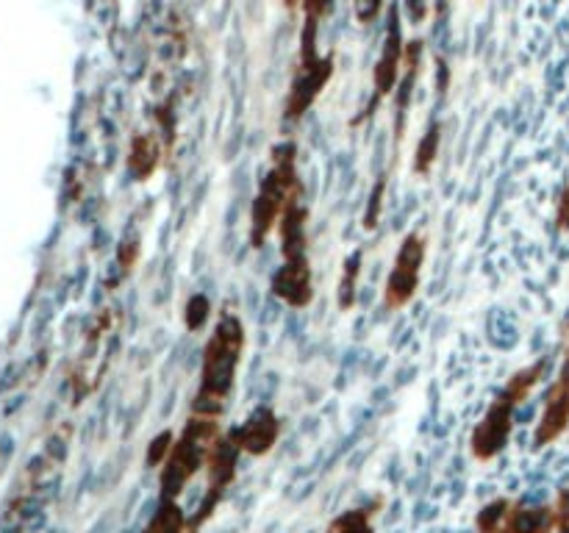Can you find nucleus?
<instances>
[{
	"label": "nucleus",
	"mask_w": 569,
	"mask_h": 533,
	"mask_svg": "<svg viewBox=\"0 0 569 533\" xmlns=\"http://www.w3.org/2000/svg\"><path fill=\"white\" fill-rule=\"evenodd\" d=\"M244 353V325L233 311H222L203 348L200 386L194 394L192 414L220 416L231 400L237 370Z\"/></svg>",
	"instance_id": "1"
},
{
	"label": "nucleus",
	"mask_w": 569,
	"mask_h": 533,
	"mask_svg": "<svg viewBox=\"0 0 569 533\" xmlns=\"http://www.w3.org/2000/svg\"><path fill=\"white\" fill-rule=\"evenodd\" d=\"M303 194V181L298 172V148L292 142H281L272 148V161L259 183V192L250 209V244L261 248L264 239L281 222L283 211L295 198Z\"/></svg>",
	"instance_id": "2"
},
{
	"label": "nucleus",
	"mask_w": 569,
	"mask_h": 533,
	"mask_svg": "<svg viewBox=\"0 0 569 533\" xmlns=\"http://www.w3.org/2000/svg\"><path fill=\"white\" fill-rule=\"evenodd\" d=\"M545 375V361H537V364L526 366V370L517 372L515 378H509V383L503 386V392L492 400V405L487 409V414L481 416L476 428L470 433V453L472 459L487 464V461H495L509 444L511 431H515V414L531 392L537 389V383L542 381Z\"/></svg>",
	"instance_id": "3"
},
{
	"label": "nucleus",
	"mask_w": 569,
	"mask_h": 533,
	"mask_svg": "<svg viewBox=\"0 0 569 533\" xmlns=\"http://www.w3.org/2000/svg\"><path fill=\"white\" fill-rule=\"evenodd\" d=\"M222 439V425L220 416H203L192 414L183 425V431L178 433L176 442H172L170 455L161 464L159 472V497L161 500H178L187 486L192 483V477L200 470H206L209 464L211 450L217 447V442Z\"/></svg>",
	"instance_id": "4"
},
{
	"label": "nucleus",
	"mask_w": 569,
	"mask_h": 533,
	"mask_svg": "<svg viewBox=\"0 0 569 533\" xmlns=\"http://www.w3.org/2000/svg\"><path fill=\"white\" fill-rule=\"evenodd\" d=\"M428 255V237L422 231L406 233L400 242L398 255H395L392 272L383 286V309L400 311L415 300L417 289H420L422 264Z\"/></svg>",
	"instance_id": "5"
},
{
	"label": "nucleus",
	"mask_w": 569,
	"mask_h": 533,
	"mask_svg": "<svg viewBox=\"0 0 569 533\" xmlns=\"http://www.w3.org/2000/svg\"><path fill=\"white\" fill-rule=\"evenodd\" d=\"M239 455H242V450H239L237 442H233L231 431L222 433L217 447L211 450L209 464H206V475H209L206 477V492L198 505V514L189 516V525H187L189 533H198L200 527L211 520V514L220 509V500L226 497V492L233 486V481H237Z\"/></svg>",
	"instance_id": "6"
},
{
	"label": "nucleus",
	"mask_w": 569,
	"mask_h": 533,
	"mask_svg": "<svg viewBox=\"0 0 569 533\" xmlns=\"http://www.w3.org/2000/svg\"><path fill=\"white\" fill-rule=\"evenodd\" d=\"M403 59H406V44H403V26H400V9L392 6L387 20V33H383L381 56L372 70V103H381L383 98L398 89L400 76H403Z\"/></svg>",
	"instance_id": "7"
},
{
	"label": "nucleus",
	"mask_w": 569,
	"mask_h": 533,
	"mask_svg": "<svg viewBox=\"0 0 569 533\" xmlns=\"http://www.w3.org/2000/svg\"><path fill=\"white\" fill-rule=\"evenodd\" d=\"M331 76H333V56H322V59L311 67H298L292 78V87H289L287 103H283V114H287V120L298 122L300 117L317 103V98H320L322 89L328 87Z\"/></svg>",
	"instance_id": "8"
},
{
	"label": "nucleus",
	"mask_w": 569,
	"mask_h": 533,
	"mask_svg": "<svg viewBox=\"0 0 569 533\" xmlns=\"http://www.w3.org/2000/svg\"><path fill=\"white\" fill-rule=\"evenodd\" d=\"M569 428V348L565 366H561L559 378H556L553 389L548 392V400H545L542 416H539V425L533 431V447L542 450L548 444L559 442Z\"/></svg>",
	"instance_id": "9"
},
{
	"label": "nucleus",
	"mask_w": 569,
	"mask_h": 533,
	"mask_svg": "<svg viewBox=\"0 0 569 533\" xmlns=\"http://www.w3.org/2000/svg\"><path fill=\"white\" fill-rule=\"evenodd\" d=\"M281 420H278L276 411L270 405H259L248 420L239 428H233L231 436L237 442V447L242 450V455H253V459H261V455L272 453V447L281 439Z\"/></svg>",
	"instance_id": "10"
},
{
	"label": "nucleus",
	"mask_w": 569,
	"mask_h": 533,
	"mask_svg": "<svg viewBox=\"0 0 569 533\" xmlns=\"http://www.w3.org/2000/svg\"><path fill=\"white\" fill-rule=\"evenodd\" d=\"M272 294L292 309H306L315 300V278H311L309 259L283 261L270 281Z\"/></svg>",
	"instance_id": "11"
},
{
	"label": "nucleus",
	"mask_w": 569,
	"mask_h": 533,
	"mask_svg": "<svg viewBox=\"0 0 569 533\" xmlns=\"http://www.w3.org/2000/svg\"><path fill=\"white\" fill-rule=\"evenodd\" d=\"M309 209L303 205V194L295 198L292 203L283 211L281 222H278V231H281V255L283 261H300L309 259L306 253V244H309V237H306V225H309Z\"/></svg>",
	"instance_id": "12"
},
{
	"label": "nucleus",
	"mask_w": 569,
	"mask_h": 533,
	"mask_svg": "<svg viewBox=\"0 0 569 533\" xmlns=\"http://www.w3.org/2000/svg\"><path fill=\"white\" fill-rule=\"evenodd\" d=\"M303 28H300V50H298V67H311L322 59L317 42H320L322 22H326L328 11H331V0H303Z\"/></svg>",
	"instance_id": "13"
},
{
	"label": "nucleus",
	"mask_w": 569,
	"mask_h": 533,
	"mask_svg": "<svg viewBox=\"0 0 569 533\" xmlns=\"http://www.w3.org/2000/svg\"><path fill=\"white\" fill-rule=\"evenodd\" d=\"M500 533H556V509L553 505H528L517 503L511 509L509 520H506Z\"/></svg>",
	"instance_id": "14"
},
{
	"label": "nucleus",
	"mask_w": 569,
	"mask_h": 533,
	"mask_svg": "<svg viewBox=\"0 0 569 533\" xmlns=\"http://www.w3.org/2000/svg\"><path fill=\"white\" fill-rule=\"evenodd\" d=\"M161 164V144L156 133H137L128 150V170L137 181H148Z\"/></svg>",
	"instance_id": "15"
},
{
	"label": "nucleus",
	"mask_w": 569,
	"mask_h": 533,
	"mask_svg": "<svg viewBox=\"0 0 569 533\" xmlns=\"http://www.w3.org/2000/svg\"><path fill=\"white\" fill-rule=\"evenodd\" d=\"M383 500L372 505H361V509H348L342 514L333 516L328 522L326 533H376V520L381 514Z\"/></svg>",
	"instance_id": "16"
},
{
	"label": "nucleus",
	"mask_w": 569,
	"mask_h": 533,
	"mask_svg": "<svg viewBox=\"0 0 569 533\" xmlns=\"http://www.w3.org/2000/svg\"><path fill=\"white\" fill-rule=\"evenodd\" d=\"M189 520L183 514V509L178 505V500H161L159 511L153 514V520L144 525L142 533H189Z\"/></svg>",
	"instance_id": "17"
},
{
	"label": "nucleus",
	"mask_w": 569,
	"mask_h": 533,
	"mask_svg": "<svg viewBox=\"0 0 569 533\" xmlns=\"http://www.w3.org/2000/svg\"><path fill=\"white\" fill-rule=\"evenodd\" d=\"M515 500L509 497H495L476 514V533H500L503 531L506 520H509Z\"/></svg>",
	"instance_id": "18"
},
{
	"label": "nucleus",
	"mask_w": 569,
	"mask_h": 533,
	"mask_svg": "<svg viewBox=\"0 0 569 533\" xmlns=\"http://www.w3.org/2000/svg\"><path fill=\"white\" fill-rule=\"evenodd\" d=\"M439 144H442V122H433L426 131V137L417 144V159H415V172L417 175H431L433 164H437Z\"/></svg>",
	"instance_id": "19"
},
{
	"label": "nucleus",
	"mask_w": 569,
	"mask_h": 533,
	"mask_svg": "<svg viewBox=\"0 0 569 533\" xmlns=\"http://www.w3.org/2000/svg\"><path fill=\"white\" fill-rule=\"evenodd\" d=\"M359 275H361V250L348 255L345 261L342 278H339V309L350 311L356 305V292H359Z\"/></svg>",
	"instance_id": "20"
},
{
	"label": "nucleus",
	"mask_w": 569,
	"mask_h": 533,
	"mask_svg": "<svg viewBox=\"0 0 569 533\" xmlns=\"http://www.w3.org/2000/svg\"><path fill=\"white\" fill-rule=\"evenodd\" d=\"M172 442H176V433L172 431H161L159 436L150 439L148 455H144V466H148V470H161V464H164L167 455H170Z\"/></svg>",
	"instance_id": "21"
},
{
	"label": "nucleus",
	"mask_w": 569,
	"mask_h": 533,
	"mask_svg": "<svg viewBox=\"0 0 569 533\" xmlns=\"http://www.w3.org/2000/svg\"><path fill=\"white\" fill-rule=\"evenodd\" d=\"M211 316V303L206 294H194L187 303V311H183V320H187L189 331H200L206 325V320Z\"/></svg>",
	"instance_id": "22"
},
{
	"label": "nucleus",
	"mask_w": 569,
	"mask_h": 533,
	"mask_svg": "<svg viewBox=\"0 0 569 533\" xmlns=\"http://www.w3.org/2000/svg\"><path fill=\"white\" fill-rule=\"evenodd\" d=\"M387 0H353V17L359 20V26H372V22L381 17Z\"/></svg>",
	"instance_id": "23"
},
{
	"label": "nucleus",
	"mask_w": 569,
	"mask_h": 533,
	"mask_svg": "<svg viewBox=\"0 0 569 533\" xmlns=\"http://www.w3.org/2000/svg\"><path fill=\"white\" fill-rule=\"evenodd\" d=\"M406 14H409V20L415 26H420L431 14V0H406Z\"/></svg>",
	"instance_id": "24"
},
{
	"label": "nucleus",
	"mask_w": 569,
	"mask_h": 533,
	"mask_svg": "<svg viewBox=\"0 0 569 533\" xmlns=\"http://www.w3.org/2000/svg\"><path fill=\"white\" fill-rule=\"evenodd\" d=\"M300 3H303V0H283V6H287V9H289V11L300 9Z\"/></svg>",
	"instance_id": "25"
}]
</instances>
